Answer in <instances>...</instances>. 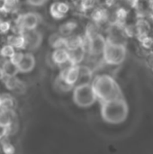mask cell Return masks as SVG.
<instances>
[{
	"label": "cell",
	"instance_id": "cell-20",
	"mask_svg": "<svg viewBox=\"0 0 153 154\" xmlns=\"http://www.w3.org/2000/svg\"><path fill=\"white\" fill-rule=\"evenodd\" d=\"M3 142H2V149L5 154H14L15 149L14 147L13 144H11L9 143V141H7L6 139L5 140V138H3Z\"/></svg>",
	"mask_w": 153,
	"mask_h": 154
},
{
	"label": "cell",
	"instance_id": "cell-4",
	"mask_svg": "<svg viewBox=\"0 0 153 154\" xmlns=\"http://www.w3.org/2000/svg\"><path fill=\"white\" fill-rule=\"evenodd\" d=\"M125 47L123 44L114 43L107 40L105 51L103 52L104 60L107 64L119 65L125 59Z\"/></svg>",
	"mask_w": 153,
	"mask_h": 154
},
{
	"label": "cell",
	"instance_id": "cell-2",
	"mask_svg": "<svg viewBox=\"0 0 153 154\" xmlns=\"http://www.w3.org/2000/svg\"><path fill=\"white\" fill-rule=\"evenodd\" d=\"M101 115L107 123L114 125L121 124L128 116V106L123 97L106 101L102 103Z\"/></svg>",
	"mask_w": 153,
	"mask_h": 154
},
{
	"label": "cell",
	"instance_id": "cell-10",
	"mask_svg": "<svg viewBox=\"0 0 153 154\" xmlns=\"http://www.w3.org/2000/svg\"><path fill=\"white\" fill-rule=\"evenodd\" d=\"M52 60L56 64H64L66 62H69V51L67 49L61 48V49H55V51L52 52L51 55Z\"/></svg>",
	"mask_w": 153,
	"mask_h": 154
},
{
	"label": "cell",
	"instance_id": "cell-6",
	"mask_svg": "<svg viewBox=\"0 0 153 154\" xmlns=\"http://www.w3.org/2000/svg\"><path fill=\"white\" fill-rule=\"evenodd\" d=\"M79 77V70H78V66H69L66 69H64L60 75V78L61 79H63L68 85H69L70 87H75L78 79Z\"/></svg>",
	"mask_w": 153,
	"mask_h": 154
},
{
	"label": "cell",
	"instance_id": "cell-13",
	"mask_svg": "<svg viewBox=\"0 0 153 154\" xmlns=\"http://www.w3.org/2000/svg\"><path fill=\"white\" fill-rule=\"evenodd\" d=\"M14 123L13 110H0V128H8Z\"/></svg>",
	"mask_w": 153,
	"mask_h": 154
},
{
	"label": "cell",
	"instance_id": "cell-15",
	"mask_svg": "<svg viewBox=\"0 0 153 154\" xmlns=\"http://www.w3.org/2000/svg\"><path fill=\"white\" fill-rule=\"evenodd\" d=\"M14 106V100L12 95L4 93L0 95V110H12Z\"/></svg>",
	"mask_w": 153,
	"mask_h": 154
},
{
	"label": "cell",
	"instance_id": "cell-18",
	"mask_svg": "<svg viewBox=\"0 0 153 154\" xmlns=\"http://www.w3.org/2000/svg\"><path fill=\"white\" fill-rule=\"evenodd\" d=\"M3 81H4L5 88L9 90H13V91H14L16 89V88L18 87L19 83H20V80L16 77H5Z\"/></svg>",
	"mask_w": 153,
	"mask_h": 154
},
{
	"label": "cell",
	"instance_id": "cell-19",
	"mask_svg": "<svg viewBox=\"0 0 153 154\" xmlns=\"http://www.w3.org/2000/svg\"><path fill=\"white\" fill-rule=\"evenodd\" d=\"M14 52H15L14 48L9 44H5L0 49V55L4 58H9L10 59L14 54Z\"/></svg>",
	"mask_w": 153,
	"mask_h": 154
},
{
	"label": "cell",
	"instance_id": "cell-12",
	"mask_svg": "<svg viewBox=\"0 0 153 154\" xmlns=\"http://www.w3.org/2000/svg\"><path fill=\"white\" fill-rule=\"evenodd\" d=\"M7 44L13 46L17 49H25L26 48V41L24 35H15L10 34L6 38Z\"/></svg>",
	"mask_w": 153,
	"mask_h": 154
},
{
	"label": "cell",
	"instance_id": "cell-9",
	"mask_svg": "<svg viewBox=\"0 0 153 154\" xmlns=\"http://www.w3.org/2000/svg\"><path fill=\"white\" fill-rule=\"evenodd\" d=\"M34 66H35V58H34V56L32 53L27 52V53H24L23 60L18 65V69H19V72L27 73V72L32 71L33 69Z\"/></svg>",
	"mask_w": 153,
	"mask_h": 154
},
{
	"label": "cell",
	"instance_id": "cell-11",
	"mask_svg": "<svg viewBox=\"0 0 153 154\" xmlns=\"http://www.w3.org/2000/svg\"><path fill=\"white\" fill-rule=\"evenodd\" d=\"M69 5L66 3H53L50 6V14L55 18H62L69 11Z\"/></svg>",
	"mask_w": 153,
	"mask_h": 154
},
{
	"label": "cell",
	"instance_id": "cell-25",
	"mask_svg": "<svg viewBox=\"0 0 153 154\" xmlns=\"http://www.w3.org/2000/svg\"><path fill=\"white\" fill-rule=\"evenodd\" d=\"M5 73H4V70L2 69V67H0V80H3L4 78H5Z\"/></svg>",
	"mask_w": 153,
	"mask_h": 154
},
{
	"label": "cell",
	"instance_id": "cell-17",
	"mask_svg": "<svg viewBox=\"0 0 153 154\" xmlns=\"http://www.w3.org/2000/svg\"><path fill=\"white\" fill-rule=\"evenodd\" d=\"M17 1L10 0V1H4L2 5H0V13L7 14V13H14L17 9Z\"/></svg>",
	"mask_w": 153,
	"mask_h": 154
},
{
	"label": "cell",
	"instance_id": "cell-23",
	"mask_svg": "<svg viewBox=\"0 0 153 154\" xmlns=\"http://www.w3.org/2000/svg\"><path fill=\"white\" fill-rule=\"evenodd\" d=\"M73 28H74V25L72 24V23H66V24H64L63 26H61V28H60V32H61V33L63 34V35H68V34H69L71 32H72V30H73Z\"/></svg>",
	"mask_w": 153,
	"mask_h": 154
},
{
	"label": "cell",
	"instance_id": "cell-16",
	"mask_svg": "<svg viewBox=\"0 0 153 154\" xmlns=\"http://www.w3.org/2000/svg\"><path fill=\"white\" fill-rule=\"evenodd\" d=\"M2 69L5 77H15V75L19 72L18 66L13 64L9 60H5L2 63Z\"/></svg>",
	"mask_w": 153,
	"mask_h": 154
},
{
	"label": "cell",
	"instance_id": "cell-26",
	"mask_svg": "<svg viewBox=\"0 0 153 154\" xmlns=\"http://www.w3.org/2000/svg\"><path fill=\"white\" fill-rule=\"evenodd\" d=\"M150 5H151V7L153 9V2H151V3H150Z\"/></svg>",
	"mask_w": 153,
	"mask_h": 154
},
{
	"label": "cell",
	"instance_id": "cell-8",
	"mask_svg": "<svg viewBox=\"0 0 153 154\" xmlns=\"http://www.w3.org/2000/svg\"><path fill=\"white\" fill-rule=\"evenodd\" d=\"M23 35L26 41V48L32 50V49H36L41 44V34L36 30L26 31Z\"/></svg>",
	"mask_w": 153,
	"mask_h": 154
},
{
	"label": "cell",
	"instance_id": "cell-7",
	"mask_svg": "<svg viewBox=\"0 0 153 154\" xmlns=\"http://www.w3.org/2000/svg\"><path fill=\"white\" fill-rule=\"evenodd\" d=\"M106 40L100 34H95L89 40V51L93 54L103 53L106 45Z\"/></svg>",
	"mask_w": 153,
	"mask_h": 154
},
{
	"label": "cell",
	"instance_id": "cell-1",
	"mask_svg": "<svg viewBox=\"0 0 153 154\" xmlns=\"http://www.w3.org/2000/svg\"><path fill=\"white\" fill-rule=\"evenodd\" d=\"M96 98L102 103L121 98V90L115 80L109 75H99L91 83Z\"/></svg>",
	"mask_w": 153,
	"mask_h": 154
},
{
	"label": "cell",
	"instance_id": "cell-14",
	"mask_svg": "<svg viewBox=\"0 0 153 154\" xmlns=\"http://www.w3.org/2000/svg\"><path fill=\"white\" fill-rule=\"evenodd\" d=\"M69 62H70V64L72 66H78V64L84 58L85 51H84L83 47H79L78 49L69 51Z\"/></svg>",
	"mask_w": 153,
	"mask_h": 154
},
{
	"label": "cell",
	"instance_id": "cell-21",
	"mask_svg": "<svg viewBox=\"0 0 153 154\" xmlns=\"http://www.w3.org/2000/svg\"><path fill=\"white\" fill-rule=\"evenodd\" d=\"M23 56H24V53H23V52H22V51H15L14 54L9 59V60H10L13 64L18 66V65L21 63V61L23 60Z\"/></svg>",
	"mask_w": 153,
	"mask_h": 154
},
{
	"label": "cell",
	"instance_id": "cell-5",
	"mask_svg": "<svg viewBox=\"0 0 153 154\" xmlns=\"http://www.w3.org/2000/svg\"><path fill=\"white\" fill-rule=\"evenodd\" d=\"M40 21V17L33 12H29L23 14H19L14 23L21 25L25 31L35 30Z\"/></svg>",
	"mask_w": 153,
	"mask_h": 154
},
{
	"label": "cell",
	"instance_id": "cell-24",
	"mask_svg": "<svg viewBox=\"0 0 153 154\" xmlns=\"http://www.w3.org/2000/svg\"><path fill=\"white\" fill-rule=\"evenodd\" d=\"M27 4H29V5H35V6H37V5H43V4H45V1H28Z\"/></svg>",
	"mask_w": 153,
	"mask_h": 154
},
{
	"label": "cell",
	"instance_id": "cell-22",
	"mask_svg": "<svg viewBox=\"0 0 153 154\" xmlns=\"http://www.w3.org/2000/svg\"><path fill=\"white\" fill-rule=\"evenodd\" d=\"M12 25L7 21H0V33H5L11 29Z\"/></svg>",
	"mask_w": 153,
	"mask_h": 154
},
{
	"label": "cell",
	"instance_id": "cell-3",
	"mask_svg": "<svg viewBox=\"0 0 153 154\" xmlns=\"http://www.w3.org/2000/svg\"><path fill=\"white\" fill-rule=\"evenodd\" d=\"M73 99L78 106L87 107L92 106L97 98L92 84H86L74 88Z\"/></svg>",
	"mask_w": 153,
	"mask_h": 154
}]
</instances>
